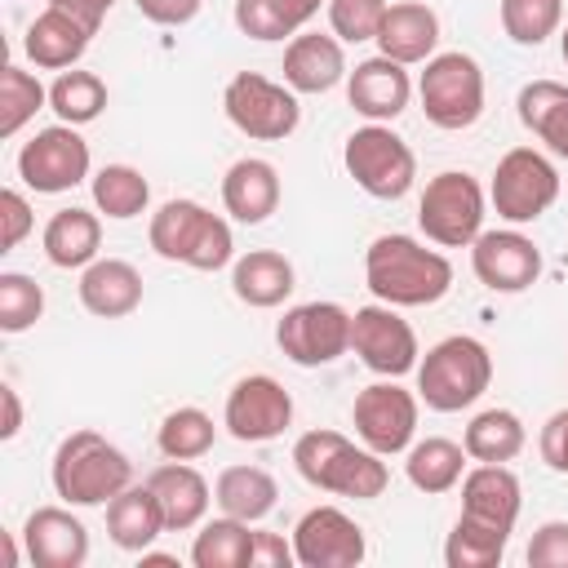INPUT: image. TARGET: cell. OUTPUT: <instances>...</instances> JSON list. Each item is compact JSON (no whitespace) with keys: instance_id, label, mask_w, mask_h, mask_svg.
<instances>
[{"instance_id":"1","label":"cell","mask_w":568,"mask_h":568,"mask_svg":"<svg viewBox=\"0 0 568 568\" xmlns=\"http://www.w3.org/2000/svg\"><path fill=\"white\" fill-rule=\"evenodd\" d=\"M364 284L386 306H435L453 288V262L413 235H377L364 253Z\"/></svg>"},{"instance_id":"2","label":"cell","mask_w":568,"mask_h":568,"mask_svg":"<svg viewBox=\"0 0 568 568\" xmlns=\"http://www.w3.org/2000/svg\"><path fill=\"white\" fill-rule=\"evenodd\" d=\"M293 466L311 488L337 493V497H355V501H373L390 484V470H386L382 453L355 448L342 430H324V426L306 430L293 444Z\"/></svg>"},{"instance_id":"3","label":"cell","mask_w":568,"mask_h":568,"mask_svg":"<svg viewBox=\"0 0 568 568\" xmlns=\"http://www.w3.org/2000/svg\"><path fill=\"white\" fill-rule=\"evenodd\" d=\"M53 493L67 506H106L133 484V462L98 430H71L49 466Z\"/></svg>"},{"instance_id":"4","label":"cell","mask_w":568,"mask_h":568,"mask_svg":"<svg viewBox=\"0 0 568 568\" xmlns=\"http://www.w3.org/2000/svg\"><path fill=\"white\" fill-rule=\"evenodd\" d=\"M146 240L164 262H182L191 271H222L235 257V240H231L226 217L209 213L195 200H164L151 213Z\"/></svg>"},{"instance_id":"5","label":"cell","mask_w":568,"mask_h":568,"mask_svg":"<svg viewBox=\"0 0 568 568\" xmlns=\"http://www.w3.org/2000/svg\"><path fill=\"white\" fill-rule=\"evenodd\" d=\"M493 382V355L479 337L453 333L417 359V399L435 413L470 408Z\"/></svg>"},{"instance_id":"6","label":"cell","mask_w":568,"mask_h":568,"mask_svg":"<svg viewBox=\"0 0 568 568\" xmlns=\"http://www.w3.org/2000/svg\"><path fill=\"white\" fill-rule=\"evenodd\" d=\"M417 98H422V111L435 129H448V133L470 129L484 115V71L462 49L435 53V58H426V71L417 80Z\"/></svg>"},{"instance_id":"7","label":"cell","mask_w":568,"mask_h":568,"mask_svg":"<svg viewBox=\"0 0 568 568\" xmlns=\"http://www.w3.org/2000/svg\"><path fill=\"white\" fill-rule=\"evenodd\" d=\"M342 164L355 178V186L373 200H399L408 195L413 178H417V155L413 146L386 129V124H364L346 138L342 146Z\"/></svg>"},{"instance_id":"8","label":"cell","mask_w":568,"mask_h":568,"mask_svg":"<svg viewBox=\"0 0 568 568\" xmlns=\"http://www.w3.org/2000/svg\"><path fill=\"white\" fill-rule=\"evenodd\" d=\"M222 111L253 142H284L302 120L297 93L280 80H266L262 71L231 75L226 89H222Z\"/></svg>"},{"instance_id":"9","label":"cell","mask_w":568,"mask_h":568,"mask_svg":"<svg viewBox=\"0 0 568 568\" xmlns=\"http://www.w3.org/2000/svg\"><path fill=\"white\" fill-rule=\"evenodd\" d=\"M417 226L444 248L475 244V235L484 231V186L462 169L435 173L417 200Z\"/></svg>"},{"instance_id":"10","label":"cell","mask_w":568,"mask_h":568,"mask_svg":"<svg viewBox=\"0 0 568 568\" xmlns=\"http://www.w3.org/2000/svg\"><path fill=\"white\" fill-rule=\"evenodd\" d=\"M488 195H493L497 217H506V222H515V226H519V222H537V217L559 200V169H555L541 151L515 146V151H506V155L497 160Z\"/></svg>"},{"instance_id":"11","label":"cell","mask_w":568,"mask_h":568,"mask_svg":"<svg viewBox=\"0 0 568 568\" xmlns=\"http://www.w3.org/2000/svg\"><path fill=\"white\" fill-rule=\"evenodd\" d=\"M275 346L297 368L333 364V359H342L351 351V311L337 306V302H302V306H288L284 320L275 324Z\"/></svg>"},{"instance_id":"12","label":"cell","mask_w":568,"mask_h":568,"mask_svg":"<svg viewBox=\"0 0 568 568\" xmlns=\"http://www.w3.org/2000/svg\"><path fill=\"white\" fill-rule=\"evenodd\" d=\"M18 178L36 195H62L89 178V142L75 124H49L18 151Z\"/></svg>"},{"instance_id":"13","label":"cell","mask_w":568,"mask_h":568,"mask_svg":"<svg viewBox=\"0 0 568 568\" xmlns=\"http://www.w3.org/2000/svg\"><path fill=\"white\" fill-rule=\"evenodd\" d=\"M351 351L377 377H404L417 368V355H422L413 324L399 315V306H386V302L359 306L351 315Z\"/></svg>"},{"instance_id":"14","label":"cell","mask_w":568,"mask_h":568,"mask_svg":"<svg viewBox=\"0 0 568 568\" xmlns=\"http://www.w3.org/2000/svg\"><path fill=\"white\" fill-rule=\"evenodd\" d=\"M351 422H355V435L364 439V448H373L382 457H395L417 435V395L404 390L395 377L390 382H373V386H364L355 395Z\"/></svg>"},{"instance_id":"15","label":"cell","mask_w":568,"mask_h":568,"mask_svg":"<svg viewBox=\"0 0 568 568\" xmlns=\"http://www.w3.org/2000/svg\"><path fill=\"white\" fill-rule=\"evenodd\" d=\"M293 422V395L271 377V373H248L226 390L222 426L240 444H266L284 435Z\"/></svg>"},{"instance_id":"16","label":"cell","mask_w":568,"mask_h":568,"mask_svg":"<svg viewBox=\"0 0 568 568\" xmlns=\"http://www.w3.org/2000/svg\"><path fill=\"white\" fill-rule=\"evenodd\" d=\"M293 555L302 568H355L368 546L364 528L337 506H311L293 528Z\"/></svg>"},{"instance_id":"17","label":"cell","mask_w":568,"mask_h":568,"mask_svg":"<svg viewBox=\"0 0 568 568\" xmlns=\"http://www.w3.org/2000/svg\"><path fill=\"white\" fill-rule=\"evenodd\" d=\"M470 271L493 293H524L541 275V248L524 231H479L470 244Z\"/></svg>"},{"instance_id":"18","label":"cell","mask_w":568,"mask_h":568,"mask_svg":"<svg viewBox=\"0 0 568 568\" xmlns=\"http://www.w3.org/2000/svg\"><path fill=\"white\" fill-rule=\"evenodd\" d=\"M346 98H351V106L368 124H386V120H395V115L408 111L413 80L404 71V62L377 53V58L355 62V71H346Z\"/></svg>"},{"instance_id":"19","label":"cell","mask_w":568,"mask_h":568,"mask_svg":"<svg viewBox=\"0 0 568 568\" xmlns=\"http://www.w3.org/2000/svg\"><path fill=\"white\" fill-rule=\"evenodd\" d=\"M27 559L36 568H80L89 559V528L67 506H40L22 524Z\"/></svg>"},{"instance_id":"20","label":"cell","mask_w":568,"mask_h":568,"mask_svg":"<svg viewBox=\"0 0 568 568\" xmlns=\"http://www.w3.org/2000/svg\"><path fill=\"white\" fill-rule=\"evenodd\" d=\"M524 506V488L506 462H479L475 470L462 475V515L479 519L488 528L510 532Z\"/></svg>"},{"instance_id":"21","label":"cell","mask_w":568,"mask_h":568,"mask_svg":"<svg viewBox=\"0 0 568 568\" xmlns=\"http://www.w3.org/2000/svg\"><path fill=\"white\" fill-rule=\"evenodd\" d=\"M284 84L293 93H328L346 75V53L337 36L324 31H297L284 49Z\"/></svg>"},{"instance_id":"22","label":"cell","mask_w":568,"mask_h":568,"mask_svg":"<svg viewBox=\"0 0 568 568\" xmlns=\"http://www.w3.org/2000/svg\"><path fill=\"white\" fill-rule=\"evenodd\" d=\"M80 306L98 320H124L142 306V275L124 257H98L80 271Z\"/></svg>"},{"instance_id":"23","label":"cell","mask_w":568,"mask_h":568,"mask_svg":"<svg viewBox=\"0 0 568 568\" xmlns=\"http://www.w3.org/2000/svg\"><path fill=\"white\" fill-rule=\"evenodd\" d=\"M146 488L155 493L169 532H186V528H195V524L209 515V501H213L209 479H204L191 462H173V457L146 475Z\"/></svg>"},{"instance_id":"24","label":"cell","mask_w":568,"mask_h":568,"mask_svg":"<svg viewBox=\"0 0 568 568\" xmlns=\"http://www.w3.org/2000/svg\"><path fill=\"white\" fill-rule=\"evenodd\" d=\"M222 204H226V213H231L235 222H244V226L266 222V217L280 209V173H275V164L262 160V155L235 160V164L226 169V178H222Z\"/></svg>"},{"instance_id":"25","label":"cell","mask_w":568,"mask_h":568,"mask_svg":"<svg viewBox=\"0 0 568 568\" xmlns=\"http://www.w3.org/2000/svg\"><path fill=\"white\" fill-rule=\"evenodd\" d=\"M435 44H439V18H435L430 4H422V0H395L386 9L382 31H377L382 58H395V62L413 67V62L435 58Z\"/></svg>"},{"instance_id":"26","label":"cell","mask_w":568,"mask_h":568,"mask_svg":"<svg viewBox=\"0 0 568 568\" xmlns=\"http://www.w3.org/2000/svg\"><path fill=\"white\" fill-rule=\"evenodd\" d=\"M231 288L244 306H257V311H271L280 306L293 288H297V275H293V262L275 248H248L231 262Z\"/></svg>"},{"instance_id":"27","label":"cell","mask_w":568,"mask_h":568,"mask_svg":"<svg viewBox=\"0 0 568 568\" xmlns=\"http://www.w3.org/2000/svg\"><path fill=\"white\" fill-rule=\"evenodd\" d=\"M89 40H93L89 27H80L71 13H62V9L49 4V9L27 27L22 53H27L36 67H44V71H67V67H75V62L84 58Z\"/></svg>"},{"instance_id":"28","label":"cell","mask_w":568,"mask_h":568,"mask_svg":"<svg viewBox=\"0 0 568 568\" xmlns=\"http://www.w3.org/2000/svg\"><path fill=\"white\" fill-rule=\"evenodd\" d=\"M44 257L62 271H84L89 262H98V248H102V222L98 213L89 209H58L49 222H44Z\"/></svg>"},{"instance_id":"29","label":"cell","mask_w":568,"mask_h":568,"mask_svg":"<svg viewBox=\"0 0 568 568\" xmlns=\"http://www.w3.org/2000/svg\"><path fill=\"white\" fill-rule=\"evenodd\" d=\"M164 528V510L155 501V493L146 484H129L124 493H115L106 501V537L120 546V550H146Z\"/></svg>"},{"instance_id":"30","label":"cell","mask_w":568,"mask_h":568,"mask_svg":"<svg viewBox=\"0 0 568 568\" xmlns=\"http://www.w3.org/2000/svg\"><path fill=\"white\" fill-rule=\"evenodd\" d=\"M515 111H519V124L541 138L555 155L568 160V84L559 80H528L515 98Z\"/></svg>"},{"instance_id":"31","label":"cell","mask_w":568,"mask_h":568,"mask_svg":"<svg viewBox=\"0 0 568 568\" xmlns=\"http://www.w3.org/2000/svg\"><path fill=\"white\" fill-rule=\"evenodd\" d=\"M275 497H280V484L262 466H226L213 484V501L222 506V515L244 524L266 519L275 510Z\"/></svg>"},{"instance_id":"32","label":"cell","mask_w":568,"mask_h":568,"mask_svg":"<svg viewBox=\"0 0 568 568\" xmlns=\"http://www.w3.org/2000/svg\"><path fill=\"white\" fill-rule=\"evenodd\" d=\"M462 470H466V448H462V444L439 439V435L408 444L404 475H408V484H413L417 493H430V497H435V493H448V488L462 484Z\"/></svg>"},{"instance_id":"33","label":"cell","mask_w":568,"mask_h":568,"mask_svg":"<svg viewBox=\"0 0 568 568\" xmlns=\"http://www.w3.org/2000/svg\"><path fill=\"white\" fill-rule=\"evenodd\" d=\"M324 0H235V27L248 40H284L297 36Z\"/></svg>"},{"instance_id":"34","label":"cell","mask_w":568,"mask_h":568,"mask_svg":"<svg viewBox=\"0 0 568 568\" xmlns=\"http://www.w3.org/2000/svg\"><path fill=\"white\" fill-rule=\"evenodd\" d=\"M524 439H528V430L510 408H484V413L470 417V426L462 435V448L475 462H510V457L524 453Z\"/></svg>"},{"instance_id":"35","label":"cell","mask_w":568,"mask_h":568,"mask_svg":"<svg viewBox=\"0 0 568 568\" xmlns=\"http://www.w3.org/2000/svg\"><path fill=\"white\" fill-rule=\"evenodd\" d=\"M248 559H253V532L244 519L222 515L195 532V546H191L195 568H248Z\"/></svg>"},{"instance_id":"36","label":"cell","mask_w":568,"mask_h":568,"mask_svg":"<svg viewBox=\"0 0 568 568\" xmlns=\"http://www.w3.org/2000/svg\"><path fill=\"white\" fill-rule=\"evenodd\" d=\"M89 186H93L98 213H106V217H115V222L138 217V213L146 209V200H151V182H146L142 169H133V164H106V169L93 173Z\"/></svg>"},{"instance_id":"37","label":"cell","mask_w":568,"mask_h":568,"mask_svg":"<svg viewBox=\"0 0 568 568\" xmlns=\"http://www.w3.org/2000/svg\"><path fill=\"white\" fill-rule=\"evenodd\" d=\"M106 106V84L93 71H58V80L49 84V111L62 124H89L98 120Z\"/></svg>"},{"instance_id":"38","label":"cell","mask_w":568,"mask_h":568,"mask_svg":"<svg viewBox=\"0 0 568 568\" xmlns=\"http://www.w3.org/2000/svg\"><path fill=\"white\" fill-rule=\"evenodd\" d=\"M506 541H510V532L457 515V524L444 541V564L448 568H497L506 555Z\"/></svg>"},{"instance_id":"39","label":"cell","mask_w":568,"mask_h":568,"mask_svg":"<svg viewBox=\"0 0 568 568\" xmlns=\"http://www.w3.org/2000/svg\"><path fill=\"white\" fill-rule=\"evenodd\" d=\"M213 439H217V426H213V417L204 413V408H173L164 422H160V430H155V444H160V453L164 457H173V462H195V457H204L209 448H213Z\"/></svg>"},{"instance_id":"40","label":"cell","mask_w":568,"mask_h":568,"mask_svg":"<svg viewBox=\"0 0 568 568\" xmlns=\"http://www.w3.org/2000/svg\"><path fill=\"white\" fill-rule=\"evenodd\" d=\"M44 102H49V89L31 71H22V67L9 62L0 71V138H13Z\"/></svg>"},{"instance_id":"41","label":"cell","mask_w":568,"mask_h":568,"mask_svg":"<svg viewBox=\"0 0 568 568\" xmlns=\"http://www.w3.org/2000/svg\"><path fill=\"white\" fill-rule=\"evenodd\" d=\"M564 22V0H501V31L515 44H541L559 31Z\"/></svg>"},{"instance_id":"42","label":"cell","mask_w":568,"mask_h":568,"mask_svg":"<svg viewBox=\"0 0 568 568\" xmlns=\"http://www.w3.org/2000/svg\"><path fill=\"white\" fill-rule=\"evenodd\" d=\"M40 315H44V288L22 271H4L0 275V333H27Z\"/></svg>"},{"instance_id":"43","label":"cell","mask_w":568,"mask_h":568,"mask_svg":"<svg viewBox=\"0 0 568 568\" xmlns=\"http://www.w3.org/2000/svg\"><path fill=\"white\" fill-rule=\"evenodd\" d=\"M386 0H328V27L342 44H359V40H377L382 18H386Z\"/></svg>"},{"instance_id":"44","label":"cell","mask_w":568,"mask_h":568,"mask_svg":"<svg viewBox=\"0 0 568 568\" xmlns=\"http://www.w3.org/2000/svg\"><path fill=\"white\" fill-rule=\"evenodd\" d=\"M528 568H568V519H550L532 532L524 550Z\"/></svg>"},{"instance_id":"45","label":"cell","mask_w":568,"mask_h":568,"mask_svg":"<svg viewBox=\"0 0 568 568\" xmlns=\"http://www.w3.org/2000/svg\"><path fill=\"white\" fill-rule=\"evenodd\" d=\"M0 217H4V231H0V253L18 248L27 235H31V204L22 191H0Z\"/></svg>"},{"instance_id":"46","label":"cell","mask_w":568,"mask_h":568,"mask_svg":"<svg viewBox=\"0 0 568 568\" xmlns=\"http://www.w3.org/2000/svg\"><path fill=\"white\" fill-rule=\"evenodd\" d=\"M537 453H541V462L555 475H568V408H559V413L546 417V426L537 435Z\"/></svg>"},{"instance_id":"47","label":"cell","mask_w":568,"mask_h":568,"mask_svg":"<svg viewBox=\"0 0 568 568\" xmlns=\"http://www.w3.org/2000/svg\"><path fill=\"white\" fill-rule=\"evenodd\" d=\"M133 4H138V13H142L146 22H155V27H182V22H191V18L200 13L204 0H133Z\"/></svg>"},{"instance_id":"48","label":"cell","mask_w":568,"mask_h":568,"mask_svg":"<svg viewBox=\"0 0 568 568\" xmlns=\"http://www.w3.org/2000/svg\"><path fill=\"white\" fill-rule=\"evenodd\" d=\"M288 564H297L293 541H284L275 532H253V559H248V568H288Z\"/></svg>"},{"instance_id":"49","label":"cell","mask_w":568,"mask_h":568,"mask_svg":"<svg viewBox=\"0 0 568 568\" xmlns=\"http://www.w3.org/2000/svg\"><path fill=\"white\" fill-rule=\"evenodd\" d=\"M53 9H62V13H71L80 27H89L93 36H98V27H102V18L111 13V4L115 0H49Z\"/></svg>"},{"instance_id":"50","label":"cell","mask_w":568,"mask_h":568,"mask_svg":"<svg viewBox=\"0 0 568 568\" xmlns=\"http://www.w3.org/2000/svg\"><path fill=\"white\" fill-rule=\"evenodd\" d=\"M0 404H4V422H0V439H13L22 430V404L13 386H0Z\"/></svg>"},{"instance_id":"51","label":"cell","mask_w":568,"mask_h":568,"mask_svg":"<svg viewBox=\"0 0 568 568\" xmlns=\"http://www.w3.org/2000/svg\"><path fill=\"white\" fill-rule=\"evenodd\" d=\"M559 53H564V62H568V27H564V36H559Z\"/></svg>"}]
</instances>
